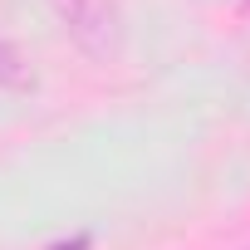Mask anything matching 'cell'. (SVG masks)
Returning <instances> with one entry per match:
<instances>
[{
  "label": "cell",
  "mask_w": 250,
  "mask_h": 250,
  "mask_svg": "<svg viewBox=\"0 0 250 250\" xmlns=\"http://www.w3.org/2000/svg\"><path fill=\"white\" fill-rule=\"evenodd\" d=\"M64 30L88 49V54H108L113 49V0H59Z\"/></svg>",
  "instance_id": "1"
},
{
  "label": "cell",
  "mask_w": 250,
  "mask_h": 250,
  "mask_svg": "<svg viewBox=\"0 0 250 250\" xmlns=\"http://www.w3.org/2000/svg\"><path fill=\"white\" fill-rule=\"evenodd\" d=\"M25 79H30V64L20 59V49H15V44L0 40V83H25Z\"/></svg>",
  "instance_id": "2"
}]
</instances>
